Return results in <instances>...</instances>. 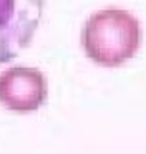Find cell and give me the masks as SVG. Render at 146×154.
Here are the masks:
<instances>
[{"instance_id":"1","label":"cell","mask_w":146,"mask_h":154,"mask_svg":"<svg viewBox=\"0 0 146 154\" xmlns=\"http://www.w3.org/2000/svg\"><path fill=\"white\" fill-rule=\"evenodd\" d=\"M81 43L90 60L115 68L133 58L141 45V27L135 15L121 8H105L86 20Z\"/></svg>"},{"instance_id":"3","label":"cell","mask_w":146,"mask_h":154,"mask_svg":"<svg viewBox=\"0 0 146 154\" xmlns=\"http://www.w3.org/2000/svg\"><path fill=\"white\" fill-rule=\"evenodd\" d=\"M48 96L46 78L36 68L13 66L0 75V103L10 111L30 113L43 106Z\"/></svg>"},{"instance_id":"2","label":"cell","mask_w":146,"mask_h":154,"mask_svg":"<svg viewBox=\"0 0 146 154\" xmlns=\"http://www.w3.org/2000/svg\"><path fill=\"white\" fill-rule=\"evenodd\" d=\"M45 0H0V65L17 58L35 37Z\"/></svg>"}]
</instances>
